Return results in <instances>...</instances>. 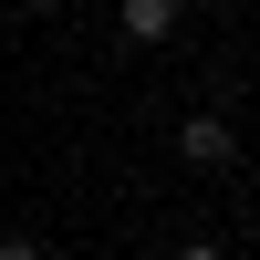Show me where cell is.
I'll list each match as a JSON object with an SVG mask.
<instances>
[{"label": "cell", "mask_w": 260, "mask_h": 260, "mask_svg": "<svg viewBox=\"0 0 260 260\" xmlns=\"http://www.w3.org/2000/svg\"><path fill=\"white\" fill-rule=\"evenodd\" d=\"M177 156L208 167V177H219V167H240V115H187V125H177Z\"/></svg>", "instance_id": "obj_1"}, {"label": "cell", "mask_w": 260, "mask_h": 260, "mask_svg": "<svg viewBox=\"0 0 260 260\" xmlns=\"http://www.w3.org/2000/svg\"><path fill=\"white\" fill-rule=\"evenodd\" d=\"M115 31H125V42H146V52H156V42L177 31V0H115Z\"/></svg>", "instance_id": "obj_2"}, {"label": "cell", "mask_w": 260, "mask_h": 260, "mask_svg": "<svg viewBox=\"0 0 260 260\" xmlns=\"http://www.w3.org/2000/svg\"><path fill=\"white\" fill-rule=\"evenodd\" d=\"M0 260H42V240H31V229H11V240H0Z\"/></svg>", "instance_id": "obj_3"}, {"label": "cell", "mask_w": 260, "mask_h": 260, "mask_svg": "<svg viewBox=\"0 0 260 260\" xmlns=\"http://www.w3.org/2000/svg\"><path fill=\"white\" fill-rule=\"evenodd\" d=\"M167 260H229V250H219V240H177Z\"/></svg>", "instance_id": "obj_4"}, {"label": "cell", "mask_w": 260, "mask_h": 260, "mask_svg": "<svg viewBox=\"0 0 260 260\" xmlns=\"http://www.w3.org/2000/svg\"><path fill=\"white\" fill-rule=\"evenodd\" d=\"M31 11H62V0H31Z\"/></svg>", "instance_id": "obj_5"}]
</instances>
